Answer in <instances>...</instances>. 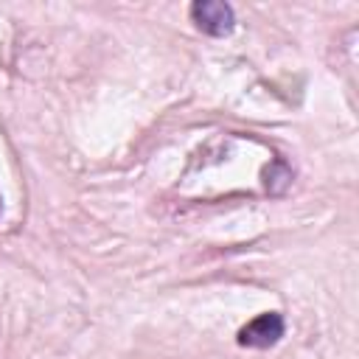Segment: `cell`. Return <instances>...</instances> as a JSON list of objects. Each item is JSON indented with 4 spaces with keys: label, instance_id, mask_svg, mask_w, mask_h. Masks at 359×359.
Instances as JSON below:
<instances>
[{
    "label": "cell",
    "instance_id": "obj_2",
    "mask_svg": "<svg viewBox=\"0 0 359 359\" xmlns=\"http://www.w3.org/2000/svg\"><path fill=\"white\" fill-rule=\"evenodd\" d=\"M283 337V317L278 311H266L261 317H255L252 323H247L238 331V345L244 348H269Z\"/></svg>",
    "mask_w": 359,
    "mask_h": 359
},
{
    "label": "cell",
    "instance_id": "obj_1",
    "mask_svg": "<svg viewBox=\"0 0 359 359\" xmlns=\"http://www.w3.org/2000/svg\"><path fill=\"white\" fill-rule=\"evenodd\" d=\"M191 20L196 22L199 31H205L210 36H227L236 25L233 6H227L222 0H196L191 6Z\"/></svg>",
    "mask_w": 359,
    "mask_h": 359
}]
</instances>
